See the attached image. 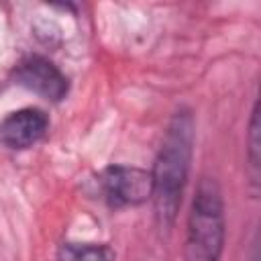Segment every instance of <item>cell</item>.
Wrapping results in <instances>:
<instances>
[{
	"label": "cell",
	"mask_w": 261,
	"mask_h": 261,
	"mask_svg": "<svg viewBox=\"0 0 261 261\" xmlns=\"http://www.w3.org/2000/svg\"><path fill=\"white\" fill-rule=\"evenodd\" d=\"M194 141H196L194 112L188 106H179L167 122L159 151L149 171L155 220L165 230L173 228L181 208L184 192L192 169Z\"/></svg>",
	"instance_id": "6da1fadb"
},
{
	"label": "cell",
	"mask_w": 261,
	"mask_h": 261,
	"mask_svg": "<svg viewBox=\"0 0 261 261\" xmlns=\"http://www.w3.org/2000/svg\"><path fill=\"white\" fill-rule=\"evenodd\" d=\"M226 243V214L224 198L218 181L202 175L186 222V261H220Z\"/></svg>",
	"instance_id": "7a4b0ae2"
},
{
	"label": "cell",
	"mask_w": 261,
	"mask_h": 261,
	"mask_svg": "<svg viewBox=\"0 0 261 261\" xmlns=\"http://www.w3.org/2000/svg\"><path fill=\"white\" fill-rule=\"evenodd\" d=\"M92 186V194L110 210L141 206L151 200V175L135 165H106L96 173Z\"/></svg>",
	"instance_id": "3957f363"
},
{
	"label": "cell",
	"mask_w": 261,
	"mask_h": 261,
	"mask_svg": "<svg viewBox=\"0 0 261 261\" xmlns=\"http://www.w3.org/2000/svg\"><path fill=\"white\" fill-rule=\"evenodd\" d=\"M12 77L18 86L35 92L47 102H61L69 92L67 75L45 55H24L12 69Z\"/></svg>",
	"instance_id": "277c9868"
},
{
	"label": "cell",
	"mask_w": 261,
	"mask_h": 261,
	"mask_svg": "<svg viewBox=\"0 0 261 261\" xmlns=\"http://www.w3.org/2000/svg\"><path fill=\"white\" fill-rule=\"evenodd\" d=\"M49 130V116L37 106L8 112L0 120V145L10 151H24L37 145Z\"/></svg>",
	"instance_id": "5b68a950"
},
{
	"label": "cell",
	"mask_w": 261,
	"mask_h": 261,
	"mask_svg": "<svg viewBox=\"0 0 261 261\" xmlns=\"http://www.w3.org/2000/svg\"><path fill=\"white\" fill-rule=\"evenodd\" d=\"M259 100L253 102L249 124H247V139H245V173L249 177L251 194H259L261 184V137H259Z\"/></svg>",
	"instance_id": "8992f818"
},
{
	"label": "cell",
	"mask_w": 261,
	"mask_h": 261,
	"mask_svg": "<svg viewBox=\"0 0 261 261\" xmlns=\"http://www.w3.org/2000/svg\"><path fill=\"white\" fill-rule=\"evenodd\" d=\"M55 261H114V251L106 243H61Z\"/></svg>",
	"instance_id": "52a82bcc"
}]
</instances>
